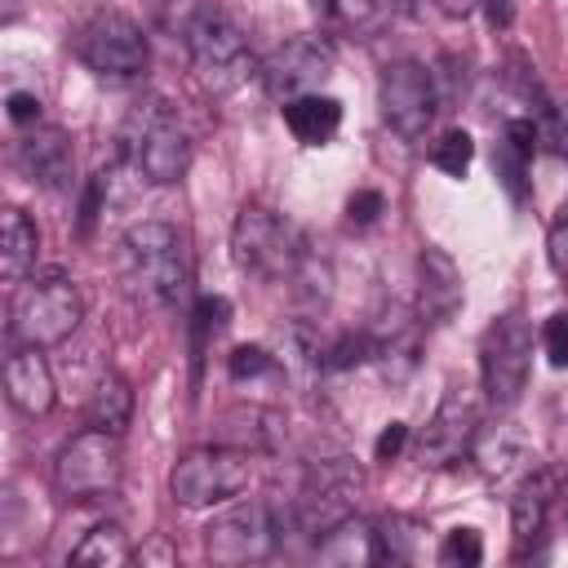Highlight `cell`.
Here are the masks:
<instances>
[{
  "label": "cell",
  "instance_id": "28",
  "mask_svg": "<svg viewBox=\"0 0 568 568\" xmlns=\"http://www.w3.org/2000/svg\"><path fill=\"white\" fill-rule=\"evenodd\" d=\"M311 9L333 36H359L377 22V0H311Z\"/></svg>",
  "mask_w": 568,
  "mask_h": 568
},
{
  "label": "cell",
  "instance_id": "19",
  "mask_svg": "<svg viewBox=\"0 0 568 568\" xmlns=\"http://www.w3.org/2000/svg\"><path fill=\"white\" fill-rule=\"evenodd\" d=\"M555 501V470H528L510 497V532H515V559H528L546 532V515Z\"/></svg>",
  "mask_w": 568,
  "mask_h": 568
},
{
  "label": "cell",
  "instance_id": "16",
  "mask_svg": "<svg viewBox=\"0 0 568 568\" xmlns=\"http://www.w3.org/2000/svg\"><path fill=\"white\" fill-rule=\"evenodd\" d=\"M13 160H18L22 178L44 191H67L75 178V146H71V133L58 124H31L18 138Z\"/></svg>",
  "mask_w": 568,
  "mask_h": 568
},
{
  "label": "cell",
  "instance_id": "18",
  "mask_svg": "<svg viewBox=\"0 0 568 568\" xmlns=\"http://www.w3.org/2000/svg\"><path fill=\"white\" fill-rule=\"evenodd\" d=\"M4 399L22 417H44L53 408L58 386H53V368H49L40 346H18L13 342L9 359H4Z\"/></svg>",
  "mask_w": 568,
  "mask_h": 568
},
{
  "label": "cell",
  "instance_id": "39",
  "mask_svg": "<svg viewBox=\"0 0 568 568\" xmlns=\"http://www.w3.org/2000/svg\"><path fill=\"white\" fill-rule=\"evenodd\" d=\"M479 4H484V18H488L493 31H506V27H510V18H515V0H479Z\"/></svg>",
  "mask_w": 568,
  "mask_h": 568
},
{
  "label": "cell",
  "instance_id": "29",
  "mask_svg": "<svg viewBox=\"0 0 568 568\" xmlns=\"http://www.w3.org/2000/svg\"><path fill=\"white\" fill-rule=\"evenodd\" d=\"M470 160H475V138H470L466 129H448V133L430 146V164H435L439 173H448V178H466Z\"/></svg>",
  "mask_w": 568,
  "mask_h": 568
},
{
  "label": "cell",
  "instance_id": "26",
  "mask_svg": "<svg viewBox=\"0 0 568 568\" xmlns=\"http://www.w3.org/2000/svg\"><path fill=\"white\" fill-rule=\"evenodd\" d=\"M129 417H133V386H129V377L102 373V377L93 382V390H89L84 422H89V426H102V430H111V435H124Z\"/></svg>",
  "mask_w": 568,
  "mask_h": 568
},
{
  "label": "cell",
  "instance_id": "36",
  "mask_svg": "<svg viewBox=\"0 0 568 568\" xmlns=\"http://www.w3.org/2000/svg\"><path fill=\"white\" fill-rule=\"evenodd\" d=\"M382 209H386L382 191H355V195L346 200V217H351L355 226H373V222L382 217Z\"/></svg>",
  "mask_w": 568,
  "mask_h": 568
},
{
  "label": "cell",
  "instance_id": "22",
  "mask_svg": "<svg viewBox=\"0 0 568 568\" xmlns=\"http://www.w3.org/2000/svg\"><path fill=\"white\" fill-rule=\"evenodd\" d=\"M284 435V417L275 408H262V404H240V408H226L222 422H217V444L226 448H240V453H271Z\"/></svg>",
  "mask_w": 568,
  "mask_h": 568
},
{
  "label": "cell",
  "instance_id": "38",
  "mask_svg": "<svg viewBox=\"0 0 568 568\" xmlns=\"http://www.w3.org/2000/svg\"><path fill=\"white\" fill-rule=\"evenodd\" d=\"M9 120L22 124V129L40 124V98L27 93V89H13V93H9Z\"/></svg>",
  "mask_w": 568,
  "mask_h": 568
},
{
  "label": "cell",
  "instance_id": "13",
  "mask_svg": "<svg viewBox=\"0 0 568 568\" xmlns=\"http://www.w3.org/2000/svg\"><path fill=\"white\" fill-rule=\"evenodd\" d=\"M333 44L328 36H311V31H297L288 40H280L266 62L257 67L262 71V84L275 102H288V98H302V93H315L328 75H333Z\"/></svg>",
  "mask_w": 568,
  "mask_h": 568
},
{
  "label": "cell",
  "instance_id": "25",
  "mask_svg": "<svg viewBox=\"0 0 568 568\" xmlns=\"http://www.w3.org/2000/svg\"><path fill=\"white\" fill-rule=\"evenodd\" d=\"M40 253V231L22 209H4V231H0V275L4 284H22L36 266Z\"/></svg>",
  "mask_w": 568,
  "mask_h": 568
},
{
  "label": "cell",
  "instance_id": "17",
  "mask_svg": "<svg viewBox=\"0 0 568 568\" xmlns=\"http://www.w3.org/2000/svg\"><path fill=\"white\" fill-rule=\"evenodd\" d=\"M466 302L462 271L444 248H422L417 253V315L426 328H444Z\"/></svg>",
  "mask_w": 568,
  "mask_h": 568
},
{
  "label": "cell",
  "instance_id": "6",
  "mask_svg": "<svg viewBox=\"0 0 568 568\" xmlns=\"http://www.w3.org/2000/svg\"><path fill=\"white\" fill-rule=\"evenodd\" d=\"M359 493H364V470L346 453H320L306 462V475H302L288 519L297 532L324 541L337 524H346L355 515Z\"/></svg>",
  "mask_w": 568,
  "mask_h": 568
},
{
  "label": "cell",
  "instance_id": "31",
  "mask_svg": "<svg viewBox=\"0 0 568 568\" xmlns=\"http://www.w3.org/2000/svg\"><path fill=\"white\" fill-rule=\"evenodd\" d=\"M479 559H484V541L475 528H453L439 546V564H448V568H475Z\"/></svg>",
  "mask_w": 568,
  "mask_h": 568
},
{
  "label": "cell",
  "instance_id": "4",
  "mask_svg": "<svg viewBox=\"0 0 568 568\" xmlns=\"http://www.w3.org/2000/svg\"><path fill=\"white\" fill-rule=\"evenodd\" d=\"M311 244L306 235L280 217L275 209H262V204H244L235 213V226H231V257L244 275L262 280V284H293L297 271L311 262Z\"/></svg>",
  "mask_w": 568,
  "mask_h": 568
},
{
  "label": "cell",
  "instance_id": "2",
  "mask_svg": "<svg viewBox=\"0 0 568 568\" xmlns=\"http://www.w3.org/2000/svg\"><path fill=\"white\" fill-rule=\"evenodd\" d=\"M182 44H186L191 71L204 84V93H231L257 71L253 49H248V31L226 4L191 9V18L182 22Z\"/></svg>",
  "mask_w": 568,
  "mask_h": 568
},
{
  "label": "cell",
  "instance_id": "21",
  "mask_svg": "<svg viewBox=\"0 0 568 568\" xmlns=\"http://www.w3.org/2000/svg\"><path fill=\"white\" fill-rule=\"evenodd\" d=\"M470 457L493 484H506L528 466V439L515 422H493V426H479Z\"/></svg>",
  "mask_w": 568,
  "mask_h": 568
},
{
  "label": "cell",
  "instance_id": "20",
  "mask_svg": "<svg viewBox=\"0 0 568 568\" xmlns=\"http://www.w3.org/2000/svg\"><path fill=\"white\" fill-rule=\"evenodd\" d=\"M537 124L532 120H506L501 124V138L493 146V173L501 182V191L510 195V204H524L528 200V173H532V155H537Z\"/></svg>",
  "mask_w": 568,
  "mask_h": 568
},
{
  "label": "cell",
  "instance_id": "8",
  "mask_svg": "<svg viewBox=\"0 0 568 568\" xmlns=\"http://www.w3.org/2000/svg\"><path fill=\"white\" fill-rule=\"evenodd\" d=\"M532 373V324L524 311L497 315L479 337V386L493 408H515Z\"/></svg>",
  "mask_w": 568,
  "mask_h": 568
},
{
  "label": "cell",
  "instance_id": "37",
  "mask_svg": "<svg viewBox=\"0 0 568 568\" xmlns=\"http://www.w3.org/2000/svg\"><path fill=\"white\" fill-rule=\"evenodd\" d=\"M404 444H408V426H404V422H386V430H382L377 444H373V457H377V462H395V457L404 453Z\"/></svg>",
  "mask_w": 568,
  "mask_h": 568
},
{
  "label": "cell",
  "instance_id": "33",
  "mask_svg": "<svg viewBox=\"0 0 568 568\" xmlns=\"http://www.w3.org/2000/svg\"><path fill=\"white\" fill-rule=\"evenodd\" d=\"M546 262L559 280H568V200L555 209L550 231H546Z\"/></svg>",
  "mask_w": 568,
  "mask_h": 568
},
{
  "label": "cell",
  "instance_id": "15",
  "mask_svg": "<svg viewBox=\"0 0 568 568\" xmlns=\"http://www.w3.org/2000/svg\"><path fill=\"white\" fill-rule=\"evenodd\" d=\"M422 328H426V324H422L417 306H408V302H399V297L382 302L377 315L364 324L368 346H373V364H377L390 382H404V377L417 368V359H422Z\"/></svg>",
  "mask_w": 568,
  "mask_h": 568
},
{
  "label": "cell",
  "instance_id": "24",
  "mask_svg": "<svg viewBox=\"0 0 568 568\" xmlns=\"http://www.w3.org/2000/svg\"><path fill=\"white\" fill-rule=\"evenodd\" d=\"M426 555V524L413 515H382L373 524V564H417Z\"/></svg>",
  "mask_w": 568,
  "mask_h": 568
},
{
  "label": "cell",
  "instance_id": "40",
  "mask_svg": "<svg viewBox=\"0 0 568 568\" xmlns=\"http://www.w3.org/2000/svg\"><path fill=\"white\" fill-rule=\"evenodd\" d=\"M470 4H479V0H439L444 13H470Z\"/></svg>",
  "mask_w": 568,
  "mask_h": 568
},
{
  "label": "cell",
  "instance_id": "32",
  "mask_svg": "<svg viewBox=\"0 0 568 568\" xmlns=\"http://www.w3.org/2000/svg\"><path fill=\"white\" fill-rule=\"evenodd\" d=\"M191 320H195V351H200L209 337H217V333L226 328V320H231V302H226V297H200Z\"/></svg>",
  "mask_w": 568,
  "mask_h": 568
},
{
  "label": "cell",
  "instance_id": "30",
  "mask_svg": "<svg viewBox=\"0 0 568 568\" xmlns=\"http://www.w3.org/2000/svg\"><path fill=\"white\" fill-rule=\"evenodd\" d=\"M359 364H373V346H368L364 328L342 333L324 346V373H346V368H359Z\"/></svg>",
  "mask_w": 568,
  "mask_h": 568
},
{
  "label": "cell",
  "instance_id": "11",
  "mask_svg": "<svg viewBox=\"0 0 568 568\" xmlns=\"http://www.w3.org/2000/svg\"><path fill=\"white\" fill-rule=\"evenodd\" d=\"M284 537V519L271 501H235L222 515L209 519L204 528V555L213 564L240 568V564H262L275 555Z\"/></svg>",
  "mask_w": 568,
  "mask_h": 568
},
{
  "label": "cell",
  "instance_id": "34",
  "mask_svg": "<svg viewBox=\"0 0 568 568\" xmlns=\"http://www.w3.org/2000/svg\"><path fill=\"white\" fill-rule=\"evenodd\" d=\"M271 368H275V355H271L266 346H235L231 359H226V373H231L235 382L262 377V373H271Z\"/></svg>",
  "mask_w": 568,
  "mask_h": 568
},
{
  "label": "cell",
  "instance_id": "12",
  "mask_svg": "<svg viewBox=\"0 0 568 568\" xmlns=\"http://www.w3.org/2000/svg\"><path fill=\"white\" fill-rule=\"evenodd\" d=\"M377 111H382V124L404 138V142H422L426 129L435 124V111L439 106V93H435V75L430 67L413 62V58H399L382 71L377 80Z\"/></svg>",
  "mask_w": 568,
  "mask_h": 568
},
{
  "label": "cell",
  "instance_id": "5",
  "mask_svg": "<svg viewBox=\"0 0 568 568\" xmlns=\"http://www.w3.org/2000/svg\"><path fill=\"white\" fill-rule=\"evenodd\" d=\"M84 320V297H80V284L62 271H40V275H27L13 293V306H9V337L18 346H58L67 342Z\"/></svg>",
  "mask_w": 568,
  "mask_h": 568
},
{
  "label": "cell",
  "instance_id": "35",
  "mask_svg": "<svg viewBox=\"0 0 568 568\" xmlns=\"http://www.w3.org/2000/svg\"><path fill=\"white\" fill-rule=\"evenodd\" d=\"M541 351H546L550 368H568V311H555L541 324Z\"/></svg>",
  "mask_w": 568,
  "mask_h": 568
},
{
  "label": "cell",
  "instance_id": "9",
  "mask_svg": "<svg viewBox=\"0 0 568 568\" xmlns=\"http://www.w3.org/2000/svg\"><path fill=\"white\" fill-rule=\"evenodd\" d=\"M120 470H124L120 435L102 426H84L53 457V493L62 501H98L120 488Z\"/></svg>",
  "mask_w": 568,
  "mask_h": 568
},
{
  "label": "cell",
  "instance_id": "1",
  "mask_svg": "<svg viewBox=\"0 0 568 568\" xmlns=\"http://www.w3.org/2000/svg\"><path fill=\"white\" fill-rule=\"evenodd\" d=\"M120 155L142 182L173 186L191 169V138H186L178 111L164 98L146 93L120 120Z\"/></svg>",
  "mask_w": 568,
  "mask_h": 568
},
{
  "label": "cell",
  "instance_id": "3",
  "mask_svg": "<svg viewBox=\"0 0 568 568\" xmlns=\"http://www.w3.org/2000/svg\"><path fill=\"white\" fill-rule=\"evenodd\" d=\"M120 262H124V280L138 302L169 311L186 297V284H191L186 244L169 222H155V217L133 222L120 240Z\"/></svg>",
  "mask_w": 568,
  "mask_h": 568
},
{
  "label": "cell",
  "instance_id": "10",
  "mask_svg": "<svg viewBox=\"0 0 568 568\" xmlns=\"http://www.w3.org/2000/svg\"><path fill=\"white\" fill-rule=\"evenodd\" d=\"M248 453L226 448V444H200L191 453H182L169 470V493L178 506L186 510H204V506H222L231 497H240L248 488Z\"/></svg>",
  "mask_w": 568,
  "mask_h": 568
},
{
  "label": "cell",
  "instance_id": "14",
  "mask_svg": "<svg viewBox=\"0 0 568 568\" xmlns=\"http://www.w3.org/2000/svg\"><path fill=\"white\" fill-rule=\"evenodd\" d=\"M475 435H479V404H475L470 386L453 382V386L439 395L430 422H426L422 435H417V462H422V466H435V470L457 466V462L475 448Z\"/></svg>",
  "mask_w": 568,
  "mask_h": 568
},
{
  "label": "cell",
  "instance_id": "27",
  "mask_svg": "<svg viewBox=\"0 0 568 568\" xmlns=\"http://www.w3.org/2000/svg\"><path fill=\"white\" fill-rule=\"evenodd\" d=\"M67 559H71L75 568H120V564L133 559V546H129V537H124L120 524H93V528L84 532V541H80Z\"/></svg>",
  "mask_w": 568,
  "mask_h": 568
},
{
  "label": "cell",
  "instance_id": "7",
  "mask_svg": "<svg viewBox=\"0 0 568 568\" xmlns=\"http://www.w3.org/2000/svg\"><path fill=\"white\" fill-rule=\"evenodd\" d=\"M71 53L84 71H93L98 80H111V84H129L151 67L142 27L120 9L89 13L71 36Z\"/></svg>",
  "mask_w": 568,
  "mask_h": 568
},
{
  "label": "cell",
  "instance_id": "41",
  "mask_svg": "<svg viewBox=\"0 0 568 568\" xmlns=\"http://www.w3.org/2000/svg\"><path fill=\"white\" fill-rule=\"evenodd\" d=\"M18 4H22V0H4V9H9V13H18Z\"/></svg>",
  "mask_w": 568,
  "mask_h": 568
},
{
  "label": "cell",
  "instance_id": "23",
  "mask_svg": "<svg viewBox=\"0 0 568 568\" xmlns=\"http://www.w3.org/2000/svg\"><path fill=\"white\" fill-rule=\"evenodd\" d=\"M284 124L288 133L302 142V146H324L337 129H342V102L328 98V93H302V98H288L284 106Z\"/></svg>",
  "mask_w": 568,
  "mask_h": 568
}]
</instances>
